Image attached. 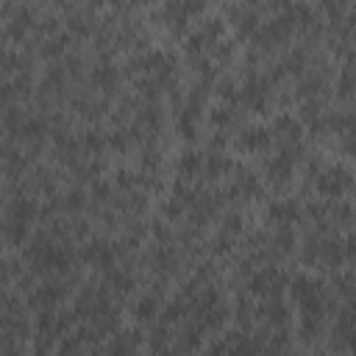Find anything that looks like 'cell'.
Listing matches in <instances>:
<instances>
[{"instance_id": "6da1fadb", "label": "cell", "mask_w": 356, "mask_h": 356, "mask_svg": "<svg viewBox=\"0 0 356 356\" xmlns=\"http://www.w3.org/2000/svg\"><path fill=\"white\" fill-rule=\"evenodd\" d=\"M42 214L39 203L33 200V195L19 192L17 197H8L6 203V217H3V236L11 248L22 245L28 239V231L33 225V220Z\"/></svg>"}, {"instance_id": "5bb4252c", "label": "cell", "mask_w": 356, "mask_h": 356, "mask_svg": "<svg viewBox=\"0 0 356 356\" xmlns=\"http://www.w3.org/2000/svg\"><path fill=\"white\" fill-rule=\"evenodd\" d=\"M161 295L156 292H145L134 300V320L142 325H156L161 320Z\"/></svg>"}, {"instance_id": "52a82bcc", "label": "cell", "mask_w": 356, "mask_h": 356, "mask_svg": "<svg viewBox=\"0 0 356 356\" xmlns=\"http://www.w3.org/2000/svg\"><path fill=\"white\" fill-rule=\"evenodd\" d=\"M270 134H273V142L278 145V150L284 153H292L298 159L300 153V145H303V125L298 117H289V114H278L270 125Z\"/></svg>"}, {"instance_id": "2e32d148", "label": "cell", "mask_w": 356, "mask_h": 356, "mask_svg": "<svg viewBox=\"0 0 356 356\" xmlns=\"http://www.w3.org/2000/svg\"><path fill=\"white\" fill-rule=\"evenodd\" d=\"M89 81H92L95 89H100L103 95H114V92L120 89V83H122V72H120L117 67H111L108 61H103V64H97V67L89 72Z\"/></svg>"}, {"instance_id": "5b68a950", "label": "cell", "mask_w": 356, "mask_h": 356, "mask_svg": "<svg viewBox=\"0 0 356 356\" xmlns=\"http://www.w3.org/2000/svg\"><path fill=\"white\" fill-rule=\"evenodd\" d=\"M36 25H39V17L28 3L22 0L6 3V39L8 42H22L28 33H36Z\"/></svg>"}, {"instance_id": "7402d4cb", "label": "cell", "mask_w": 356, "mask_h": 356, "mask_svg": "<svg viewBox=\"0 0 356 356\" xmlns=\"http://www.w3.org/2000/svg\"><path fill=\"white\" fill-rule=\"evenodd\" d=\"M50 3H58V6H64V3H70V0H50Z\"/></svg>"}, {"instance_id": "8992f818", "label": "cell", "mask_w": 356, "mask_h": 356, "mask_svg": "<svg viewBox=\"0 0 356 356\" xmlns=\"http://www.w3.org/2000/svg\"><path fill=\"white\" fill-rule=\"evenodd\" d=\"M264 186L259 181V175L248 167H234L228 175V186H225V197H231L234 203H250L256 197H261Z\"/></svg>"}, {"instance_id": "ffe728a7", "label": "cell", "mask_w": 356, "mask_h": 356, "mask_svg": "<svg viewBox=\"0 0 356 356\" xmlns=\"http://www.w3.org/2000/svg\"><path fill=\"white\" fill-rule=\"evenodd\" d=\"M139 348H142V337L136 331H117V334H111V339L106 345L108 353H131Z\"/></svg>"}, {"instance_id": "44dd1931", "label": "cell", "mask_w": 356, "mask_h": 356, "mask_svg": "<svg viewBox=\"0 0 356 356\" xmlns=\"http://www.w3.org/2000/svg\"><path fill=\"white\" fill-rule=\"evenodd\" d=\"M220 231H222V234H228V236H234V239H239V236H242V231H245V217H242L239 211L225 214V217L220 220Z\"/></svg>"}, {"instance_id": "ba28073f", "label": "cell", "mask_w": 356, "mask_h": 356, "mask_svg": "<svg viewBox=\"0 0 356 356\" xmlns=\"http://www.w3.org/2000/svg\"><path fill=\"white\" fill-rule=\"evenodd\" d=\"M58 189V172L53 167L36 164L19 178V192L33 195V197H53Z\"/></svg>"}, {"instance_id": "ac0fdd59", "label": "cell", "mask_w": 356, "mask_h": 356, "mask_svg": "<svg viewBox=\"0 0 356 356\" xmlns=\"http://www.w3.org/2000/svg\"><path fill=\"white\" fill-rule=\"evenodd\" d=\"M331 292L342 306L356 309V273H339L331 281Z\"/></svg>"}, {"instance_id": "4fadbf2b", "label": "cell", "mask_w": 356, "mask_h": 356, "mask_svg": "<svg viewBox=\"0 0 356 356\" xmlns=\"http://www.w3.org/2000/svg\"><path fill=\"white\" fill-rule=\"evenodd\" d=\"M242 120H245V111L236 106V100H225L220 103L214 111H211V125L217 131H239L242 128Z\"/></svg>"}, {"instance_id": "8fae6325", "label": "cell", "mask_w": 356, "mask_h": 356, "mask_svg": "<svg viewBox=\"0 0 356 356\" xmlns=\"http://www.w3.org/2000/svg\"><path fill=\"white\" fill-rule=\"evenodd\" d=\"M270 145H273V134L264 125H242L234 139V147L248 156H261V153H267Z\"/></svg>"}, {"instance_id": "7c38bea8", "label": "cell", "mask_w": 356, "mask_h": 356, "mask_svg": "<svg viewBox=\"0 0 356 356\" xmlns=\"http://www.w3.org/2000/svg\"><path fill=\"white\" fill-rule=\"evenodd\" d=\"M78 259L83 261V264H89V267H95V270H108V267H114V261L120 259L117 256V248H114V242H106V239H92V242H83V248L78 250Z\"/></svg>"}, {"instance_id": "277c9868", "label": "cell", "mask_w": 356, "mask_h": 356, "mask_svg": "<svg viewBox=\"0 0 356 356\" xmlns=\"http://www.w3.org/2000/svg\"><path fill=\"white\" fill-rule=\"evenodd\" d=\"M286 286H289L286 273L278 270V267H273V264H267V267H261V270H253V273L248 275V292H250L253 298H259V300L281 298Z\"/></svg>"}, {"instance_id": "e0dca14e", "label": "cell", "mask_w": 356, "mask_h": 356, "mask_svg": "<svg viewBox=\"0 0 356 356\" xmlns=\"http://www.w3.org/2000/svg\"><path fill=\"white\" fill-rule=\"evenodd\" d=\"M234 167H236V164H234L220 147H214V150L206 153V170H203V175H206L209 181H220V178H228Z\"/></svg>"}, {"instance_id": "7a4b0ae2", "label": "cell", "mask_w": 356, "mask_h": 356, "mask_svg": "<svg viewBox=\"0 0 356 356\" xmlns=\"http://www.w3.org/2000/svg\"><path fill=\"white\" fill-rule=\"evenodd\" d=\"M356 189V172L345 164H325L314 175V192L325 200H339Z\"/></svg>"}, {"instance_id": "3957f363", "label": "cell", "mask_w": 356, "mask_h": 356, "mask_svg": "<svg viewBox=\"0 0 356 356\" xmlns=\"http://www.w3.org/2000/svg\"><path fill=\"white\" fill-rule=\"evenodd\" d=\"M273 100H275V78L273 75H259L256 70H250L242 89H239L242 108L256 111V114H267Z\"/></svg>"}, {"instance_id": "9c48e42d", "label": "cell", "mask_w": 356, "mask_h": 356, "mask_svg": "<svg viewBox=\"0 0 356 356\" xmlns=\"http://www.w3.org/2000/svg\"><path fill=\"white\" fill-rule=\"evenodd\" d=\"M225 19H228V25L234 28V33H236L239 39L253 36V33L259 31V8H256L253 0L231 3V6L225 8Z\"/></svg>"}, {"instance_id": "30bf717a", "label": "cell", "mask_w": 356, "mask_h": 356, "mask_svg": "<svg viewBox=\"0 0 356 356\" xmlns=\"http://www.w3.org/2000/svg\"><path fill=\"white\" fill-rule=\"evenodd\" d=\"M292 175H295V156L292 153L278 150V156L264 161V181H267L270 189H275V192L289 189Z\"/></svg>"}, {"instance_id": "9a60e30c", "label": "cell", "mask_w": 356, "mask_h": 356, "mask_svg": "<svg viewBox=\"0 0 356 356\" xmlns=\"http://www.w3.org/2000/svg\"><path fill=\"white\" fill-rule=\"evenodd\" d=\"M264 220H267L273 228H278V225H292V222L300 220V206H298L295 200H275V203L267 206Z\"/></svg>"}, {"instance_id": "d6986e66", "label": "cell", "mask_w": 356, "mask_h": 356, "mask_svg": "<svg viewBox=\"0 0 356 356\" xmlns=\"http://www.w3.org/2000/svg\"><path fill=\"white\" fill-rule=\"evenodd\" d=\"M203 170H206V153H200V150H186L181 159H178V175H181V181H195V178H200L203 175Z\"/></svg>"}]
</instances>
